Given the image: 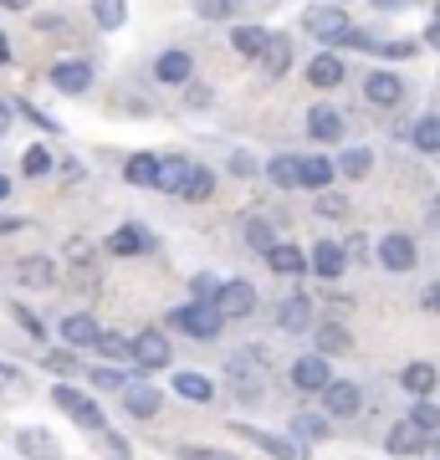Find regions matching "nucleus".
I'll return each mask as SVG.
<instances>
[{
	"mask_svg": "<svg viewBox=\"0 0 440 460\" xmlns=\"http://www.w3.org/2000/svg\"><path fill=\"white\" fill-rule=\"evenodd\" d=\"M226 384L236 389V399L256 404V399L266 394V358H261L256 348H236L226 358Z\"/></svg>",
	"mask_w": 440,
	"mask_h": 460,
	"instance_id": "1",
	"label": "nucleus"
},
{
	"mask_svg": "<svg viewBox=\"0 0 440 460\" xmlns=\"http://www.w3.org/2000/svg\"><path fill=\"white\" fill-rule=\"evenodd\" d=\"M51 404H57L67 420H77L82 429H98V435L108 429V420H103V410H98V399H87L82 389H72V384H57V389H51Z\"/></svg>",
	"mask_w": 440,
	"mask_h": 460,
	"instance_id": "2",
	"label": "nucleus"
},
{
	"mask_svg": "<svg viewBox=\"0 0 440 460\" xmlns=\"http://www.w3.org/2000/svg\"><path fill=\"white\" fill-rule=\"evenodd\" d=\"M211 307H215V317H220V323H230V317H251L256 313V287H251V281H220V287H215V296H211Z\"/></svg>",
	"mask_w": 440,
	"mask_h": 460,
	"instance_id": "3",
	"label": "nucleus"
},
{
	"mask_svg": "<svg viewBox=\"0 0 440 460\" xmlns=\"http://www.w3.org/2000/svg\"><path fill=\"white\" fill-rule=\"evenodd\" d=\"M169 328H180L184 338H200V343H205V338L220 332V317H215L211 302H190V307H175V313H169Z\"/></svg>",
	"mask_w": 440,
	"mask_h": 460,
	"instance_id": "4",
	"label": "nucleus"
},
{
	"mask_svg": "<svg viewBox=\"0 0 440 460\" xmlns=\"http://www.w3.org/2000/svg\"><path fill=\"white\" fill-rule=\"evenodd\" d=\"M129 358H133V374L144 378V374H154V368H169V338L164 332H139L129 343Z\"/></svg>",
	"mask_w": 440,
	"mask_h": 460,
	"instance_id": "5",
	"label": "nucleus"
},
{
	"mask_svg": "<svg viewBox=\"0 0 440 460\" xmlns=\"http://www.w3.org/2000/svg\"><path fill=\"white\" fill-rule=\"evenodd\" d=\"M328 378H333V368H328L323 353H302V358L292 363V389L297 394H323Z\"/></svg>",
	"mask_w": 440,
	"mask_h": 460,
	"instance_id": "6",
	"label": "nucleus"
},
{
	"mask_svg": "<svg viewBox=\"0 0 440 460\" xmlns=\"http://www.w3.org/2000/svg\"><path fill=\"white\" fill-rule=\"evenodd\" d=\"M302 31L318 36V41H338L348 31V16H343L338 5H312V11H302Z\"/></svg>",
	"mask_w": 440,
	"mask_h": 460,
	"instance_id": "7",
	"label": "nucleus"
},
{
	"mask_svg": "<svg viewBox=\"0 0 440 460\" xmlns=\"http://www.w3.org/2000/svg\"><path fill=\"white\" fill-rule=\"evenodd\" d=\"M241 440H251V445H261L266 456H277V460H308V450L297 440H282V435H266V429H256V425H230Z\"/></svg>",
	"mask_w": 440,
	"mask_h": 460,
	"instance_id": "8",
	"label": "nucleus"
},
{
	"mask_svg": "<svg viewBox=\"0 0 440 460\" xmlns=\"http://www.w3.org/2000/svg\"><path fill=\"white\" fill-rule=\"evenodd\" d=\"M16 287H31V292H51L57 287V261H47V256H26V261H16Z\"/></svg>",
	"mask_w": 440,
	"mask_h": 460,
	"instance_id": "9",
	"label": "nucleus"
},
{
	"mask_svg": "<svg viewBox=\"0 0 440 460\" xmlns=\"http://www.w3.org/2000/svg\"><path fill=\"white\" fill-rule=\"evenodd\" d=\"M364 404V394L354 389V384H338V378H328L323 384V410L333 414V420H354Z\"/></svg>",
	"mask_w": 440,
	"mask_h": 460,
	"instance_id": "10",
	"label": "nucleus"
},
{
	"mask_svg": "<svg viewBox=\"0 0 440 460\" xmlns=\"http://www.w3.org/2000/svg\"><path fill=\"white\" fill-rule=\"evenodd\" d=\"M16 450H21L26 460H57V456H62L57 435H51V429H36V425L16 429Z\"/></svg>",
	"mask_w": 440,
	"mask_h": 460,
	"instance_id": "11",
	"label": "nucleus"
},
{
	"mask_svg": "<svg viewBox=\"0 0 440 460\" xmlns=\"http://www.w3.org/2000/svg\"><path fill=\"white\" fill-rule=\"evenodd\" d=\"M261 83H277L282 72L292 66V41L287 36H266V47H261Z\"/></svg>",
	"mask_w": 440,
	"mask_h": 460,
	"instance_id": "12",
	"label": "nucleus"
},
{
	"mask_svg": "<svg viewBox=\"0 0 440 460\" xmlns=\"http://www.w3.org/2000/svg\"><path fill=\"white\" fill-rule=\"evenodd\" d=\"M379 266H384V271H409V266H415V241L400 235V230L384 235V241H379Z\"/></svg>",
	"mask_w": 440,
	"mask_h": 460,
	"instance_id": "13",
	"label": "nucleus"
},
{
	"mask_svg": "<svg viewBox=\"0 0 440 460\" xmlns=\"http://www.w3.org/2000/svg\"><path fill=\"white\" fill-rule=\"evenodd\" d=\"M277 328H282V332H312V302H308L302 292H292V296L277 307Z\"/></svg>",
	"mask_w": 440,
	"mask_h": 460,
	"instance_id": "14",
	"label": "nucleus"
},
{
	"mask_svg": "<svg viewBox=\"0 0 440 460\" xmlns=\"http://www.w3.org/2000/svg\"><path fill=\"white\" fill-rule=\"evenodd\" d=\"M108 251H113V256H144V251H154V235H148L144 226H118L113 235H108Z\"/></svg>",
	"mask_w": 440,
	"mask_h": 460,
	"instance_id": "15",
	"label": "nucleus"
},
{
	"mask_svg": "<svg viewBox=\"0 0 440 460\" xmlns=\"http://www.w3.org/2000/svg\"><path fill=\"white\" fill-rule=\"evenodd\" d=\"M343 128H348V118H343L338 108H312L308 113V133L318 138V144H338Z\"/></svg>",
	"mask_w": 440,
	"mask_h": 460,
	"instance_id": "16",
	"label": "nucleus"
},
{
	"mask_svg": "<svg viewBox=\"0 0 440 460\" xmlns=\"http://www.w3.org/2000/svg\"><path fill=\"white\" fill-rule=\"evenodd\" d=\"M87 83H93V66L87 62H57L51 66V87H57V93H72V98H77V93H87Z\"/></svg>",
	"mask_w": 440,
	"mask_h": 460,
	"instance_id": "17",
	"label": "nucleus"
},
{
	"mask_svg": "<svg viewBox=\"0 0 440 460\" xmlns=\"http://www.w3.org/2000/svg\"><path fill=\"white\" fill-rule=\"evenodd\" d=\"M123 410L133 420H154L159 414V389L154 384H123Z\"/></svg>",
	"mask_w": 440,
	"mask_h": 460,
	"instance_id": "18",
	"label": "nucleus"
},
{
	"mask_svg": "<svg viewBox=\"0 0 440 460\" xmlns=\"http://www.w3.org/2000/svg\"><path fill=\"white\" fill-rule=\"evenodd\" d=\"M190 159H159V169H154V190H164V195H184V184H190Z\"/></svg>",
	"mask_w": 440,
	"mask_h": 460,
	"instance_id": "19",
	"label": "nucleus"
},
{
	"mask_svg": "<svg viewBox=\"0 0 440 460\" xmlns=\"http://www.w3.org/2000/svg\"><path fill=\"white\" fill-rule=\"evenodd\" d=\"M266 266H272L277 277H302V271H308V256H302V246H282V241H272V246H266Z\"/></svg>",
	"mask_w": 440,
	"mask_h": 460,
	"instance_id": "20",
	"label": "nucleus"
},
{
	"mask_svg": "<svg viewBox=\"0 0 440 460\" xmlns=\"http://www.w3.org/2000/svg\"><path fill=\"white\" fill-rule=\"evenodd\" d=\"M312 271L318 277H328V281H338L343 277V266H348V251L338 246V241H318V251H312Z\"/></svg>",
	"mask_w": 440,
	"mask_h": 460,
	"instance_id": "21",
	"label": "nucleus"
},
{
	"mask_svg": "<svg viewBox=\"0 0 440 460\" xmlns=\"http://www.w3.org/2000/svg\"><path fill=\"white\" fill-rule=\"evenodd\" d=\"M190 72H195V62H190V51H164L159 62H154V77L169 87H184L190 83Z\"/></svg>",
	"mask_w": 440,
	"mask_h": 460,
	"instance_id": "22",
	"label": "nucleus"
},
{
	"mask_svg": "<svg viewBox=\"0 0 440 460\" xmlns=\"http://www.w3.org/2000/svg\"><path fill=\"white\" fill-rule=\"evenodd\" d=\"M364 98H369V102H379V108H394V102L405 98V83H400L394 72H374V77L364 83Z\"/></svg>",
	"mask_w": 440,
	"mask_h": 460,
	"instance_id": "23",
	"label": "nucleus"
},
{
	"mask_svg": "<svg viewBox=\"0 0 440 460\" xmlns=\"http://www.w3.org/2000/svg\"><path fill=\"white\" fill-rule=\"evenodd\" d=\"M98 317H87V313H72V317H62V343H72V348H93V338H98Z\"/></svg>",
	"mask_w": 440,
	"mask_h": 460,
	"instance_id": "24",
	"label": "nucleus"
},
{
	"mask_svg": "<svg viewBox=\"0 0 440 460\" xmlns=\"http://www.w3.org/2000/svg\"><path fill=\"white\" fill-rule=\"evenodd\" d=\"M308 83H312V87H338V83H343V62L333 57V51L312 57V62H308Z\"/></svg>",
	"mask_w": 440,
	"mask_h": 460,
	"instance_id": "25",
	"label": "nucleus"
},
{
	"mask_svg": "<svg viewBox=\"0 0 440 460\" xmlns=\"http://www.w3.org/2000/svg\"><path fill=\"white\" fill-rule=\"evenodd\" d=\"M333 174H338V169H333V159L312 154V159H302V184H297V190H328V184H333Z\"/></svg>",
	"mask_w": 440,
	"mask_h": 460,
	"instance_id": "26",
	"label": "nucleus"
},
{
	"mask_svg": "<svg viewBox=\"0 0 440 460\" xmlns=\"http://www.w3.org/2000/svg\"><path fill=\"white\" fill-rule=\"evenodd\" d=\"M266 174H272V184H282V190H297V184H302V159H297V154H277V159L266 164Z\"/></svg>",
	"mask_w": 440,
	"mask_h": 460,
	"instance_id": "27",
	"label": "nucleus"
},
{
	"mask_svg": "<svg viewBox=\"0 0 440 460\" xmlns=\"http://www.w3.org/2000/svg\"><path fill=\"white\" fill-rule=\"evenodd\" d=\"M292 435H297L302 445H308V440H328V435H333V425H328L323 414H312V410H297V414H292Z\"/></svg>",
	"mask_w": 440,
	"mask_h": 460,
	"instance_id": "28",
	"label": "nucleus"
},
{
	"mask_svg": "<svg viewBox=\"0 0 440 460\" xmlns=\"http://www.w3.org/2000/svg\"><path fill=\"white\" fill-rule=\"evenodd\" d=\"M394 450V456H415V450H425V435L409 420H400V425H390V440H384Z\"/></svg>",
	"mask_w": 440,
	"mask_h": 460,
	"instance_id": "29",
	"label": "nucleus"
},
{
	"mask_svg": "<svg viewBox=\"0 0 440 460\" xmlns=\"http://www.w3.org/2000/svg\"><path fill=\"white\" fill-rule=\"evenodd\" d=\"M400 384H405L415 399H425L430 389H436V363H409L405 374H400Z\"/></svg>",
	"mask_w": 440,
	"mask_h": 460,
	"instance_id": "30",
	"label": "nucleus"
},
{
	"mask_svg": "<svg viewBox=\"0 0 440 460\" xmlns=\"http://www.w3.org/2000/svg\"><path fill=\"white\" fill-rule=\"evenodd\" d=\"M175 394L180 399H195V404H205V399L215 394V384L205 374H175Z\"/></svg>",
	"mask_w": 440,
	"mask_h": 460,
	"instance_id": "31",
	"label": "nucleus"
},
{
	"mask_svg": "<svg viewBox=\"0 0 440 460\" xmlns=\"http://www.w3.org/2000/svg\"><path fill=\"white\" fill-rule=\"evenodd\" d=\"M129 16V0H93V21H98L103 31H118Z\"/></svg>",
	"mask_w": 440,
	"mask_h": 460,
	"instance_id": "32",
	"label": "nucleus"
},
{
	"mask_svg": "<svg viewBox=\"0 0 440 460\" xmlns=\"http://www.w3.org/2000/svg\"><path fill=\"white\" fill-rule=\"evenodd\" d=\"M333 169H343L348 180H364V174L374 169V154H369V148H343V159Z\"/></svg>",
	"mask_w": 440,
	"mask_h": 460,
	"instance_id": "33",
	"label": "nucleus"
},
{
	"mask_svg": "<svg viewBox=\"0 0 440 460\" xmlns=\"http://www.w3.org/2000/svg\"><path fill=\"white\" fill-rule=\"evenodd\" d=\"M154 169H159V154H133L123 164V180L129 184H154Z\"/></svg>",
	"mask_w": 440,
	"mask_h": 460,
	"instance_id": "34",
	"label": "nucleus"
},
{
	"mask_svg": "<svg viewBox=\"0 0 440 460\" xmlns=\"http://www.w3.org/2000/svg\"><path fill=\"white\" fill-rule=\"evenodd\" d=\"M266 36H272V31H261V26H236V36H230V47L241 51V57H261V47H266Z\"/></svg>",
	"mask_w": 440,
	"mask_h": 460,
	"instance_id": "35",
	"label": "nucleus"
},
{
	"mask_svg": "<svg viewBox=\"0 0 440 460\" xmlns=\"http://www.w3.org/2000/svg\"><path fill=\"white\" fill-rule=\"evenodd\" d=\"M409 425L420 429V435H440V410L430 404V394L415 399V410H409Z\"/></svg>",
	"mask_w": 440,
	"mask_h": 460,
	"instance_id": "36",
	"label": "nucleus"
},
{
	"mask_svg": "<svg viewBox=\"0 0 440 460\" xmlns=\"http://www.w3.org/2000/svg\"><path fill=\"white\" fill-rule=\"evenodd\" d=\"M26 394H31L26 374H16L11 363H0V399H26Z\"/></svg>",
	"mask_w": 440,
	"mask_h": 460,
	"instance_id": "37",
	"label": "nucleus"
},
{
	"mask_svg": "<svg viewBox=\"0 0 440 460\" xmlns=\"http://www.w3.org/2000/svg\"><path fill=\"white\" fill-rule=\"evenodd\" d=\"M312 338H318V353H348V332L343 328H312Z\"/></svg>",
	"mask_w": 440,
	"mask_h": 460,
	"instance_id": "38",
	"label": "nucleus"
},
{
	"mask_svg": "<svg viewBox=\"0 0 440 460\" xmlns=\"http://www.w3.org/2000/svg\"><path fill=\"white\" fill-rule=\"evenodd\" d=\"M195 11L205 21H230L236 11H241V0H195Z\"/></svg>",
	"mask_w": 440,
	"mask_h": 460,
	"instance_id": "39",
	"label": "nucleus"
},
{
	"mask_svg": "<svg viewBox=\"0 0 440 460\" xmlns=\"http://www.w3.org/2000/svg\"><path fill=\"white\" fill-rule=\"evenodd\" d=\"M211 190H215V180H211V169H190V184H184V195L180 199H211Z\"/></svg>",
	"mask_w": 440,
	"mask_h": 460,
	"instance_id": "40",
	"label": "nucleus"
},
{
	"mask_svg": "<svg viewBox=\"0 0 440 460\" xmlns=\"http://www.w3.org/2000/svg\"><path fill=\"white\" fill-rule=\"evenodd\" d=\"M415 148H425V154L440 148V118H420V123H415Z\"/></svg>",
	"mask_w": 440,
	"mask_h": 460,
	"instance_id": "41",
	"label": "nucleus"
},
{
	"mask_svg": "<svg viewBox=\"0 0 440 460\" xmlns=\"http://www.w3.org/2000/svg\"><path fill=\"white\" fill-rule=\"evenodd\" d=\"M241 235H246V246H251V251H266V246H272V241H277V235H272V226H266V220H246V226H241Z\"/></svg>",
	"mask_w": 440,
	"mask_h": 460,
	"instance_id": "42",
	"label": "nucleus"
},
{
	"mask_svg": "<svg viewBox=\"0 0 440 460\" xmlns=\"http://www.w3.org/2000/svg\"><path fill=\"white\" fill-rule=\"evenodd\" d=\"M47 169H51V154H47V148H26V159H21V174H26V180H41Z\"/></svg>",
	"mask_w": 440,
	"mask_h": 460,
	"instance_id": "43",
	"label": "nucleus"
},
{
	"mask_svg": "<svg viewBox=\"0 0 440 460\" xmlns=\"http://www.w3.org/2000/svg\"><path fill=\"white\" fill-rule=\"evenodd\" d=\"M93 348H98L103 358H129V338H118V332H98Z\"/></svg>",
	"mask_w": 440,
	"mask_h": 460,
	"instance_id": "44",
	"label": "nucleus"
},
{
	"mask_svg": "<svg viewBox=\"0 0 440 460\" xmlns=\"http://www.w3.org/2000/svg\"><path fill=\"white\" fill-rule=\"evenodd\" d=\"M180 460H241V456H226V450H211V445H184Z\"/></svg>",
	"mask_w": 440,
	"mask_h": 460,
	"instance_id": "45",
	"label": "nucleus"
},
{
	"mask_svg": "<svg viewBox=\"0 0 440 460\" xmlns=\"http://www.w3.org/2000/svg\"><path fill=\"white\" fill-rule=\"evenodd\" d=\"M11 313H16V323L31 332V338H47V328H41V317H36L31 307H16V302H11Z\"/></svg>",
	"mask_w": 440,
	"mask_h": 460,
	"instance_id": "46",
	"label": "nucleus"
},
{
	"mask_svg": "<svg viewBox=\"0 0 440 460\" xmlns=\"http://www.w3.org/2000/svg\"><path fill=\"white\" fill-rule=\"evenodd\" d=\"M47 368H51V374H77V358H72V353H57V348H51V353H47Z\"/></svg>",
	"mask_w": 440,
	"mask_h": 460,
	"instance_id": "47",
	"label": "nucleus"
},
{
	"mask_svg": "<svg viewBox=\"0 0 440 460\" xmlns=\"http://www.w3.org/2000/svg\"><path fill=\"white\" fill-rule=\"evenodd\" d=\"M87 374H93L98 389H123V374H118V368H87Z\"/></svg>",
	"mask_w": 440,
	"mask_h": 460,
	"instance_id": "48",
	"label": "nucleus"
},
{
	"mask_svg": "<svg viewBox=\"0 0 440 460\" xmlns=\"http://www.w3.org/2000/svg\"><path fill=\"white\" fill-rule=\"evenodd\" d=\"M16 113H26V118H31V123H36V128H47V133H57V128H62V123H51L47 113H36V108H31V102H26V98L16 102Z\"/></svg>",
	"mask_w": 440,
	"mask_h": 460,
	"instance_id": "49",
	"label": "nucleus"
},
{
	"mask_svg": "<svg viewBox=\"0 0 440 460\" xmlns=\"http://www.w3.org/2000/svg\"><path fill=\"white\" fill-rule=\"evenodd\" d=\"M343 205H348V199H338V195H318V215H328V220H338Z\"/></svg>",
	"mask_w": 440,
	"mask_h": 460,
	"instance_id": "50",
	"label": "nucleus"
},
{
	"mask_svg": "<svg viewBox=\"0 0 440 460\" xmlns=\"http://www.w3.org/2000/svg\"><path fill=\"white\" fill-rule=\"evenodd\" d=\"M215 287H220L215 277H195V281H190V292H195V302H211V296H215Z\"/></svg>",
	"mask_w": 440,
	"mask_h": 460,
	"instance_id": "51",
	"label": "nucleus"
},
{
	"mask_svg": "<svg viewBox=\"0 0 440 460\" xmlns=\"http://www.w3.org/2000/svg\"><path fill=\"white\" fill-rule=\"evenodd\" d=\"M425 307H430V313H440V281H430V287H425V296H420Z\"/></svg>",
	"mask_w": 440,
	"mask_h": 460,
	"instance_id": "52",
	"label": "nucleus"
},
{
	"mask_svg": "<svg viewBox=\"0 0 440 460\" xmlns=\"http://www.w3.org/2000/svg\"><path fill=\"white\" fill-rule=\"evenodd\" d=\"M21 226H26L21 215H0V230H21Z\"/></svg>",
	"mask_w": 440,
	"mask_h": 460,
	"instance_id": "53",
	"label": "nucleus"
},
{
	"mask_svg": "<svg viewBox=\"0 0 440 460\" xmlns=\"http://www.w3.org/2000/svg\"><path fill=\"white\" fill-rule=\"evenodd\" d=\"M5 11H31V0H0Z\"/></svg>",
	"mask_w": 440,
	"mask_h": 460,
	"instance_id": "54",
	"label": "nucleus"
},
{
	"mask_svg": "<svg viewBox=\"0 0 440 460\" xmlns=\"http://www.w3.org/2000/svg\"><path fill=\"white\" fill-rule=\"evenodd\" d=\"M425 47H436V51H440V26H430V31H425Z\"/></svg>",
	"mask_w": 440,
	"mask_h": 460,
	"instance_id": "55",
	"label": "nucleus"
},
{
	"mask_svg": "<svg viewBox=\"0 0 440 460\" xmlns=\"http://www.w3.org/2000/svg\"><path fill=\"white\" fill-rule=\"evenodd\" d=\"M11 128V102H0V133Z\"/></svg>",
	"mask_w": 440,
	"mask_h": 460,
	"instance_id": "56",
	"label": "nucleus"
},
{
	"mask_svg": "<svg viewBox=\"0 0 440 460\" xmlns=\"http://www.w3.org/2000/svg\"><path fill=\"white\" fill-rule=\"evenodd\" d=\"M379 11H400V5H409V0H374Z\"/></svg>",
	"mask_w": 440,
	"mask_h": 460,
	"instance_id": "57",
	"label": "nucleus"
},
{
	"mask_svg": "<svg viewBox=\"0 0 440 460\" xmlns=\"http://www.w3.org/2000/svg\"><path fill=\"white\" fill-rule=\"evenodd\" d=\"M11 62V47H5V36H0V66Z\"/></svg>",
	"mask_w": 440,
	"mask_h": 460,
	"instance_id": "58",
	"label": "nucleus"
},
{
	"mask_svg": "<svg viewBox=\"0 0 440 460\" xmlns=\"http://www.w3.org/2000/svg\"><path fill=\"white\" fill-rule=\"evenodd\" d=\"M5 195H11V180H5V174H0V199H5Z\"/></svg>",
	"mask_w": 440,
	"mask_h": 460,
	"instance_id": "59",
	"label": "nucleus"
},
{
	"mask_svg": "<svg viewBox=\"0 0 440 460\" xmlns=\"http://www.w3.org/2000/svg\"><path fill=\"white\" fill-rule=\"evenodd\" d=\"M430 450H436V456H440V435H430Z\"/></svg>",
	"mask_w": 440,
	"mask_h": 460,
	"instance_id": "60",
	"label": "nucleus"
},
{
	"mask_svg": "<svg viewBox=\"0 0 440 460\" xmlns=\"http://www.w3.org/2000/svg\"><path fill=\"white\" fill-rule=\"evenodd\" d=\"M436 26H440V0H436Z\"/></svg>",
	"mask_w": 440,
	"mask_h": 460,
	"instance_id": "61",
	"label": "nucleus"
}]
</instances>
